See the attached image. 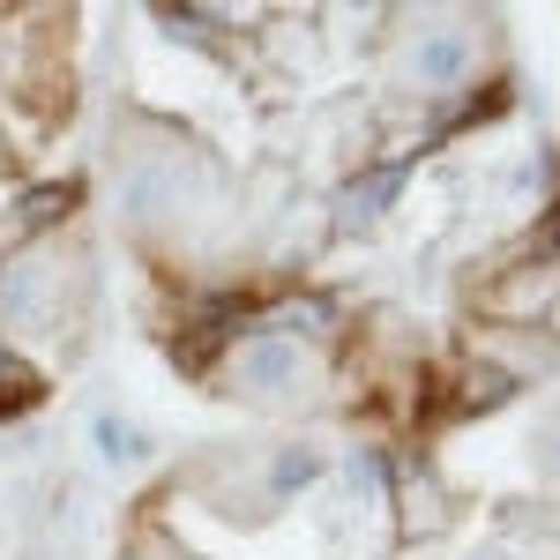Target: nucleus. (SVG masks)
<instances>
[{
  "instance_id": "obj_14",
  "label": "nucleus",
  "mask_w": 560,
  "mask_h": 560,
  "mask_svg": "<svg viewBox=\"0 0 560 560\" xmlns=\"http://www.w3.org/2000/svg\"><path fill=\"white\" fill-rule=\"evenodd\" d=\"M523 448H530V478L560 501V404H553V411H538V427H530Z\"/></svg>"
},
{
  "instance_id": "obj_10",
  "label": "nucleus",
  "mask_w": 560,
  "mask_h": 560,
  "mask_svg": "<svg viewBox=\"0 0 560 560\" xmlns=\"http://www.w3.org/2000/svg\"><path fill=\"white\" fill-rule=\"evenodd\" d=\"M388 509H396V530L404 538H427V530L448 523V493H441L427 456H396L388 464Z\"/></svg>"
},
{
  "instance_id": "obj_4",
  "label": "nucleus",
  "mask_w": 560,
  "mask_h": 560,
  "mask_svg": "<svg viewBox=\"0 0 560 560\" xmlns=\"http://www.w3.org/2000/svg\"><path fill=\"white\" fill-rule=\"evenodd\" d=\"M202 382H210V396L255 411V419H314L322 404H337V351L277 337V329H240Z\"/></svg>"
},
{
  "instance_id": "obj_7",
  "label": "nucleus",
  "mask_w": 560,
  "mask_h": 560,
  "mask_svg": "<svg viewBox=\"0 0 560 560\" xmlns=\"http://www.w3.org/2000/svg\"><path fill=\"white\" fill-rule=\"evenodd\" d=\"M404 179H411V150L351 165V173L337 179V195H329V232H374V224L404 202Z\"/></svg>"
},
{
  "instance_id": "obj_8",
  "label": "nucleus",
  "mask_w": 560,
  "mask_h": 560,
  "mask_svg": "<svg viewBox=\"0 0 560 560\" xmlns=\"http://www.w3.org/2000/svg\"><path fill=\"white\" fill-rule=\"evenodd\" d=\"M456 351H471V359H486V366H501L516 388H538L560 366V337H553V329H493V322H471V329L456 337Z\"/></svg>"
},
{
  "instance_id": "obj_2",
  "label": "nucleus",
  "mask_w": 560,
  "mask_h": 560,
  "mask_svg": "<svg viewBox=\"0 0 560 560\" xmlns=\"http://www.w3.org/2000/svg\"><path fill=\"white\" fill-rule=\"evenodd\" d=\"M97 322V261L83 232L31 240L0 261V345L23 351L31 366H68L90 345Z\"/></svg>"
},
{
  "instance_id": "obj_3",
  "label": "nucleus",
  "mask_w": 560,
  "mask_h": 560,
  "mask_svg": "<svg viewBox=\"0 0 560 560\" xmlns=\"http://www.w3.org/2000/svg\"><path fill=\"white\" fill-rule=\"evenodd\" d=\"M501 75V15L478 8H404L388 31V90L396 105L448 113Z\"/></svg>"
},
{
  "instance_id": "obj_15",
  "label": "nucleus",
  "mask_w": 560,
  "mask_h": 560,
  "mask_svg": "<svg viewBox=\"0 0 560 560\" xmlns=\"http://www.w3.org/2000/svg\"><path fill=\"white\" fill-rule=\"evenodd\" d=\"M38 404V366L23 359V351L0 345V419H15V411H31Z\"/></svg>"
},
{
  "instance_id": "obj_9",
  "label": "nucleus",
  "mask_w": 560,
  "mask_h": 560,
  "mask_svg": "<svg viewBox=\"0 0 560 560\" xmlns=\"http://www.w3.org/2000/svg\"><path fill=\"white\" fill-rule=\"evenodd\" d=\"M523 388L501 374V366H486L471 351H456L448 366H433V419H486V411H509Z\"/></svg>"
},
{
  "instance_id": "obj_13",
  "label": "nucleus",
  "mask_w": 560,
  "mask_h": 560,
  "mask_svg": "<svg viewBox=\"0 0 560 560\" xmlns=\"http://www.w3.org/2000/svg\"><path fill=\"white\" fill-rule=\"evenodd\" d=\"M158 23H165L173 38L202 45V52H232V45H224V31H232L240 15H232V8H195V0H187V8H158Z\"/></svg>"
},
{
  "instance_id": "obj_17",
  "label": "nucleus",
  "mask_w": 560,
  "mask_h": 560,
  "mask_svg": "<svg viewBox=\"0 0 560 560\" xmlns=\"http://www.w3.org/2000/svg\"><path fill=\"white\" fill-rule=\"evenodd\" d=\"M8 165H15V150H8V135H0V173H8Z\"/></svg>"
},
{
  "instance_id": "obj_5",
  "label": "nucleus",
  "mask_w": 560,
  "mask_h": 560,
  "mask_svg": "<svg viewBox=\"0 0 560 560\" xmlns=\"http://www.w3.org/2000/svg\"><path fill=\"white\" fill-rule=\"evenodd\" d=\"M471 322H493V329H553L560 337V255L501 247L471 277Z\"/></svg>"
},
{
  "instance_id": "obj_12",
  "label": "nucleus",
  "mask_w": 560,
  "mask_h": 560,
  "mask_svg": "<svg viewBox=\"0 0 560 560\" xmlns=\"http://www.w3.org/2000/svg\"><path fill=\"white\" fill-rule=\"evenodd\" d=\"M90 441H97V456H105L113 471H142V464H158V441L135 427V419H120V411H97V419H90Z\"/></svg>"
},
{
  "instance_id": "obj_6",
  "label": "nucleus",
  "mask_w": 560,
  "mask_h": 560,
  "mask_svg": "<svg viewBox=\"0 0 560 560\" xmlns=\"http://www.w3.org/2000/svg\"><path fill=\"white\" fill-rule=\"evenodd\" d=\"M179 493H195L232 530H261V523L284 516V501L269 493V471H261V441H217V448H202L179 471Z\"/></svg>"
},
{
  "instance_id": "obj_1",
  "label": "nucleus",
  "mask_w": 560,
  "mask_h": 560,
  "mask_svg": "<svg viewBox=\"0 0 560 560\" xmlns=\"http://www.w3.org/2000/svg\"><path fill=\"white\" fill-rule=\"evenodd\" d=\"M105 202L128 247L173 284H224V261L247 232L224 158L150 105H113L105 120Z\"/></svg>"
},
{
  "instance_id": "obj_16",
  "label": "nucleus",
  "mask_w": 560,
  "mask_h": 560,
  "mask_svg": "<svg viewBox=\"0 0 560 560\" xmlns=\"http://www.w3.org/2000/svg\"><path fill=\"white\" fill-rule=\"evenodd\" d=\"M120 560H187V553H179L165 530H135L128 546H120Z\"/></svg>"
},
{
  "instance_id": "obj_11",
  "label": "nucleus",
  "mask_w": 560,
  "mask_h": 560,
  "mask_svg": "<svg viewBox=\"0 0 560 560\" xmlns=\"http://www.w3.org/2000/svg\"><path fill=\"white\" fill-rule=\"evenodd\" d=\"M261 471H269V493L292 509L306 486H322V471H329V448H314L306 433H284V441H261Z\"/></svg>"
}]
</instances>
